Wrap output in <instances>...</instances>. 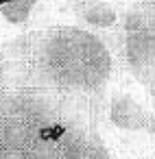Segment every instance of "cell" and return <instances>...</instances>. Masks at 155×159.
Segmentation results:
<instances>
[{"label": "cell", "instance_id": "obj_1", "mask_svg": "<svg viewBox=\"0 0 155 159\" xmlns=\"http://www.w3.org/2000/svg\"><path fill=\"white\" fill-rule=\"evenodd\" d=\"M0 159H111L96 102L44 87L0 89Z\"/></svg>", "mask_w": 155, "mask_h": 159}, {"label": "cell", "instance_id": "obj_2", "mask_svg": "<svg viewBox=\"0 0 155 159\" xmlns=\"http://www.w3.org/2000/svg\"><path fill=\"white\" fill-rule=\"evenodd\" d=\"M11 85L44 87L101 102L111 76L114 52L81 24H55L5 44Z\"/></svg>", "mask_w": 155, "mask_h": 159}, {"label": "cell", "instance_id": "obj_3", "mask_svg": "<svg viewBox=\"0 0 155 159\" xmlns=\"http://www.w3.org/2000/svg\"><path fill=\"white\" fill-rule=\"evenodd\" d=\"M107 118L124 133H155V113L129 92H111L107 100Z\"/></svg>", "mask_w": 155, "mask_h": 159}, {"label": "cell", "instance_id": "obj_4", "mask_svg": "<svg viewBox=\"0 0 155 159\" xmlns=\"http://www.w3.org/2000/svg\"><path fill=\"white\" fill-rule=\"evenodd\" d=\"M68 11L81 26L96 33L114 31L120 26L122 20V16L109 0H68Z\"/></svg>", "mask_w": 155, "mask_h": 159}, {"label": "cell", "instance_id": "obj_5", "mask_svg": "<svg viewBox=\"0 0 155 159\" xmlns=\"http://www.w3.org/2000/svg\"><path fill=\"white\" fill-rule=\"evenodd\" d=\"M40 2L42 0H9V2L0 5V16L9 24H24Z\"/></svg>", "mask_w": 155, "mask_h": 159}, {"label": "cell", "instance_id": "obj_6", "mask_svg": "<svg viewBox=\"0 0 155 159\" xmlns=\"http://www.w3.org/2000/svg\"><path fill=\"white\" fill-rule=\"evenodd\" d=\"M122 18L140 22V24L155 26V0H135V2L122 13Z\"/></svg>", "mask_w": 155, "mask_h": 159}, {"label": "cell", "instance_id": "obj_7", "mask_svg": "<svg viewBox=\"0 0 155 159\" xmlns=\"http://www.w3.org/2000/svg\"><path fill=\"white\" fill-rule=\"evenodd\" d=\"M5 2H9V0H0V5H5Z\"/></svg>", "mask_w": 155, "mask_h": 159}, {"label": "cell", "instance_id": "obj_8", "mask_svg": "<svg viewBox=\"0 0 155 159\" xmlns=\"http://www.w3.org/2000/svg\"><path fill=\"white\" fill-rule=\"evenodd\" d=\"M142 159H155V157H142Z\"/></svg>", "mask_w": 155, "mask_h": 159}]
</instances>
